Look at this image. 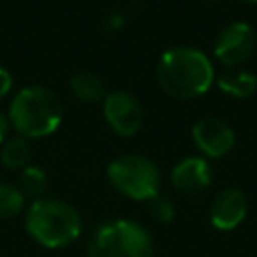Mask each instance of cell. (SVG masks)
<instances>
[{
    "label": "cell",
    "mask_w": 257,
    "mask_h": 257,
    "mask_svg": "<svg viewBox=\"0 0 257 257\" xmlns=\"http://www.w3.org/2000/svg\"><path fill=\"white\" fill-rule=\"evenodd\" d=\"M213 179L211 165L203 157H187L171 171V185L183 195H197L209 187Z\"/></svg>",
    "instance_id": "10"
},
{
    "label": "cell",
    "mask_w": 257,
    "mask_h": 257,
    "mask_svg": "<svg viewBox=\"0 0 257 257\" xmlns=\"http://www.w3.org/2000/svg\"><path fill=\"white\" fill-rule=\"evenodd\" d=\"M157 80L169 96L191 100L213 86L215 68L203 50L193 46H173L159 58Z\"/></svg>",
    "instance_id": "1"
},
{
    "label": "cell",
    "mask_w": 257,
    "mask_h": 257,
    "mask_svg": "<svg viewBox=\"0 0 257 257\" xmlns=\"http://www.w3.org/2000/svg\"><path fill=\"white\" fill-rule=\"evenodd\" d=\"M106 177L110 185L135 201H151L159 195L161 175L157 165L143 155H122L108 163Z\"/></svg>",
    "instance_id": "5"
},
{
    "label": "cell",
    "mask_w": 257,
    "mask_h": 257,
    "mask_svg": "<svg viewBox=\"0 0 257 257\" xmlns=\"http://www.w3.org/2000/svg\"><path fill=\"white\" fill-rule=\"evenodd\" d=\"M24 201L26 199L18 191V187L0 181V219L16 217L24 209Z\"/></svg>",
    "instance_id": "15"
},
{
    "label": "cell",
    "mask_w": 257,
    "mask_h": 257,
    "mask_svg": "<svg viewBox=\"0 0 257 257\" xmlns=\"http://www.w3.org/2000/svg\"><path fill=\"white\" fill-rule=\"evenodd\" d=\"M70 92L82 102H96L104 96V82L94 72H76L70 78Z\"/></svg>",
    "instance_id": "13"
},
{
    "label": "cell",
    "mask_w": 257,
    "mask_h": 257,
    "mask_svg": "<svg viewBox=\"0 0 257 257\" xmlns=\"http://www.w3.org/2000/svg\"><path fill=\"white\" fill-rule=\"evenodd\" d=\"M195 147L209 159H221L235 147V131L221 118L205 116L193 124L191 131Z\"/></svg>",
    "instance_id": "8"
},
{
    "label": "cell",
    "mask_w": 257,
    "mask_h": 257,
    "mask_svg": "<svg viewBox=\"0 0 257 257\" xmlns=\"http://www.w3.org/2000/svg\"><path fill=\"white\" fill-rule=\"evenodd\" d=\"M149 213L159 223H171L173 217H175V205L171 203V199H167L163 195H157L149 201Z\"/></svg>",
    "instance_id": "16"
},
{
    "label": "cell",
    "mask_w": 257,
    "mask_h": 257,
    "mask_svg": "<svg viewBox=\"0 0 257 257\" xmlns=\"http://www.w3.org/2000/svg\"><path fill=\"white\" fill-rule=\"evenodd\" d=\"M239 2H251V4H257V0H239Z\"/></svg>",
    "instance_id": "19"
},
{
    "label": "cell",
    "mask_w": 257,
    "mask_h": 257,
    "mask_svg": "<svg viewBox=\"0 0 257 257\" xmlns=\"http://www.w3.org/2000/svg\"><path fill=\"white\" fill-rule=\"evenodd\" d=\"M48 187V177L46 173L40 169V167H34V165H28L20 171V179H18V191L30 199H42L44 191Z\"/></svg>",
    "instance_id": "14"
},
{
    "label": "cell",
    "mask_w": 257,
    "mask_h": 257,
    "mask_svg": "<svg viewBox=\"0 0 257 257\" xmlns=\"http://www.w3.org/2000/svg\"><path fill=\"white\" fill-rule=\"evenodd\" d=\"M86 257H155V245L141 223L112 219L92 231L86 243Z\"/></svg>",
    "instance_id": "4"
},
{
    "label": "cell",
    "mask_w": 257,
    "mask_h": 257,
    "mask_svg": "<svg viewBox=\"0 0 257 257\" xmlns=\"http://www.w3.org/2000/svg\"><path fill=\"white\" fill-rule=\"evenodd\" d=\"M10 126L24 139H42L52 135L62 120V104L46 86H26L16 92L8 108Z\"/></svg>",
    "instance_id": "2"
},
{
    "label": "cell",
    "mask_w": 257,
    "mask_h": 257,
    "mask_svg": "<svg viewBox=\"0 0 257 257\" xmlns=\"http://www.w3.org/2000/svg\"><path fill=\"white\" fill-rule=\"evenodd\" d=\"M28 235L42 247L58 249L74 243L82 231L78 211L60 199H36L24 217Z\"/></svg>",
    "instance_id": "3"
},
{
    "label": "cell",
    "mask_w": 257,
    "mask_h": 257,
    "mask_svg": "<svg viewBox=\"0 0 257 257\" xmlns=\"http://www.w3.org/2000/svg\"><path fill=\"white\" fill-rule=\"evenodd\" d=\"M249 211V201L245 197L243 191L239 189H221L209 209V217H211V225L219 231H233L237 229Z\"/></svg>",
    "instance_id": "9"
},
{
    "label": "cell",
    "mask_w": 257,
    "mask_h": 257,
    "mask_svg": "<svg viewBox=\"0 0 257 257\" xmlns=\"http://www.w3.org/2000/svg\"><path fill=\"white\" fill-rule=\"evenodd\" d=\"M221 92L233 98H249L257 90V76L249 70H227L217 78Z\"/></svg>",
    "instance_id": "11"
},
{
    "label": "cell",
    "mask_w": 257,
    "mask_h": 257,
    "mask_svg": "<svg viewBox=\"0 0 257 257\" xmlns=\"http://www.w3.org/2000/svg\"><path fill=\"white\" fill-rule=\"evenodd\" d=\"M10 88H12V76L4 66H0V98H4L10 92Z\"/></svg>",
    "instance_id": "17"
},
{
    "label": "cell",
    "mask_w": 257,
    "mask_h": 257,
    "mask_svg": "<svg viewBox=\"0 0 257 257\" xmlns=\"http://www.w3.org/2000/svg\"><path fill=\"white\" fill-rule=\"evenodd\" d=\"M257 44L255 30L247 22H231L227 24L213 42V56L223 64V66H237L245 62Z\"/></svg>",
    "instance_id": "7"
},
{
    "label": "cell",
    "mask_w": 257,
    "mask_h": 257,
    "mask_svg": "<svg viewBox=\"0 0 257 257\" xmlns=\"http://www.w3.org/2000/svg\"><path fill=\"white\" fill-rule=\"evenodd\" d=\"M30 159H32V147H30V141L16 135V137H10L2 143V149H0V163L10 169V171H22L24 167L30 165Z\"/></svg>",
    "instance_id": "12"
},
{
    "label": "cell",
    "mask_w": 257,
    "mask_h": 257,
    "mask_svg": "<svg viewBox=\"0 0 257 257\" xmlns=\"http://www.w3.org/2000/svg\"><path fill=\"white\" fill-rule=\"evenodd\" d=\"M8 131H10V120L4 112H0V145L8 139Z\"/></svg>",
    "instance_id": "18"
},
{
    "label": "cell",
    "mask_w": 257,
    "mask_h": 257,
    "mask_svg": "<svg viewBox=\"0 0 257 257\" xmlns=\"http://www.w3.org/2000/svg\"><path fill=\"white\" fill-rule=\"evenodd\" d=\"M102 116L118 137H133L143 126L145 110L135 94L126 90H114L104 96Z\"/></svg>",
    "instance_id": "6"
}]
</instances>
